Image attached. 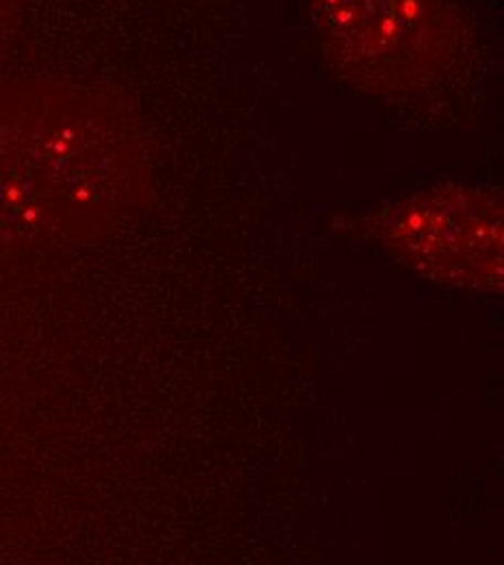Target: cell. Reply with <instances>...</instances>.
Segmentation results:
<instances>
[{
    "mask_svg": "<svg viewBox=\"0 0 504 565\" xmlns=\"http://www.w3.org/2000/svg\"><path fill=\"white\" fill-rule=\"evenodd\" d=\"M326 64L363 92L414 98L461 71L474 26L457 0H309Z\"/></svg>",
    "mask_w": 504,
    "mask_h": 565,
    "instance_id": "1",
    "label": "cell"
},
{
    "mask_svg": "<svg viewBox=\"0 0 504 565\" xmlns=\"http://www.w3.org/2000/svg\"><path fill=\"white\" fill-rule=\"evenodd\" d=\"M363 228L432 281L501 291L503 199L476 185H439L383 205Z\"/></svg>",
    "mask_w": 504,
    "mask_h": 565,
    "instance_id": "2",
    "label": "cell"
},
{
    "mask_svg": "<svg viewBox=\"0 0 504 565\" xmlns=\"http://www.w3.org/2000/svg\"><path fill=\"white\" fill-rule=\"evenodd\" d=\"M0 26H2V7H0Z\"/></svg>",
    "mask_w": 504,
    "mask_h": 565,
    "instance_id": "3",
    "label": "cell"
}]
</instances>
